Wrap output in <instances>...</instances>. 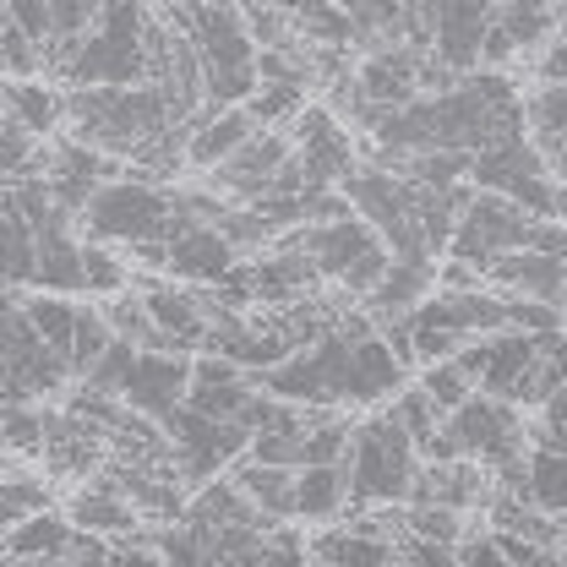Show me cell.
<instances>
[{"mask_svg":"<svg viewBox=\"0 0 567 567\" xmlns=\"http://www.w3.org/2000/svg\"><path fill=\"white\" fill-rule=\"evenodd\" d=\"M158 17H169L175 28L192 33V44L203 55L208 104H246L262 87V71H257L262 44H257L240 0H164Z\"/></svg>","mask_w":567,"mask_h":567,"instance_id":"cell-1","label":"cell"},{"mask_svg":"<svg viewBox=\"0 0 567 567\" xmlns=\"http://www.w3.org/2000/svg\"><path fill=\"white\" fill-rule=\"evenodd\" d=\"M66 126L76 142L104 147L115 158H137L153 137L181 126L175 99L158 82H126V87H66Z\"/></svg>","mask_w":567,"mask_h":567,"instance_id":"cell-2","label":"cell"},{"mask_svg":"<svg viewBox=\"0 0 567 567\" xmlns=\"http://www.w3.org/2000/svg\"><path fill=\"white\" fill-rule=\"evenodd\" d=\"M147 28H153L147 0H110V11L99 17V28L87 39L50 55V76H61L66 87L147 82Z\"/></svg>","mask_w":567,"mask_h":567,"instance_id":"cell-3","label":"cell"},{"mask_svg":"<svg viewBox=\"0 0 567 567\" xmlns=\"http://www.w3.org/2000/svg\"><path fill=\"white\" fill-rule=\"evenodd\" d=\"M350 492L354 507H393V502H410L415 481H421V442L415 431L404 425L399 410H377L371 421L354 425V447H350Z\"/></svg>","mask_w":567,"mask_h":567,"instance_id":"cell-4","label":"cell"},{"mask_svg":"<svg viewBox=\"0 0 567 567\" xmlns=\"http://www.w3.org/2000/svg\"><path fill=\"white\" fill-rule=\"evenodd\" d=\"M279 246H306L311 257H317V268H322V279L339 284L344 295H371L382 274L393 268V246H388V235L371 224V218H360V213H344V218H328V224H300V229H289Z\"/></svg>","mask_w":567,"mask_h":567,"instance_id":"cell-5","label":"cell"},{"mask_svg":"<svg viewBox=\"0 0 567 567\" xmlns=\"http://www.w3.org/2000/svg\"><path fill=\"white\" fill-rule=\"evenodd\" d=\"M524 404L513 399H496L486 388H475L458 410L442 415V431L431 436L425 458H481V464H513L529 453V431H524Z\"/></svg>","mask_w":567,"mask_h":567,"instance_id":"cell-6","label":"cell"},{"mask_svg":"<svg viewBox=\"0 0 567 567\" xmlns=\"http://www.w3.org/2000/svg\"><path fill=\"white\" fill-rule=\"evenodd\" d=\"M76 224L87 229V240H110V246L169 240V229H175V197L158 181L126 169V175H115V181H104L93 192V203L82 208Z\"/></svg>","mask_w":567,"mask_h":567,"instance_id":"cell-7","label":"cell"},{"mask_svg":"<svg viewBox=\"0 0 567 567\" xmlns=\"http://www.w3.org/2000/svg\"><path fill=\"white\" fill-rule=\"evenodd\" d=\"M0 360H6V399L50 404L55 393H66V382H76L66 350H55V344L33 328V317H28V306H22V289L6 295V354H0Z\"/></svg>","mask_w":567,"mask_h":567,"instance_id":"cell-8","label":"cell"},{"mask_svg":"<svg viewBox=\"0 0 567 567\" xmlns=\"http://www.w3.org/2000/svg\"><path fill=\"white\" fill-rule=\"evenodd\" d=\"M535 218H540V213H529L518 197L492 192V186H475V197L464 203L458 229H453V240H447V257H458V262H470V268L486 274L502 251H513V246L529 240Z\"/></svg>","mask_w":567,"mask_h":567,"instance_id":"cell-9","label":"cell"},{"mask_svg":"<svg viewBox=\"0 0 567 567\" xmlns=\"http://www.w3.org/2000/svg\"><path fill=\"white\" fill-rule=\"evenodd\" d=\"M164 431L175 442V464L186 475V486H208L224 464H235L240 453H251V425L246 421H218V415H203L192 404H175L164 415Z\"/></svg>","mask_w":567,"mask_h":567,"instance_id":"cell-10","label":"cell"},{"mask_svg":"<svg viewBox=\"0 0 567 567\" xmlns=\"http://www.w3.org/2000/svg\"><path fill=\"white\" fill-rule=\"evenodd\" d=\"M470 181L475 186H492V192H507V197H518L529 213H540V218H551L557 213V169H551V158L535 147V142L524 137H507L486 147V153H475V169H470Z\"/></svg>","mask_w":567,"mask_h":567,"instance_id":"cell-11","label":"cell"},{"mask_svg":"<svg viewBox=\"0 0 567 567\" xmlns=\"http://www.w3.org/2000/svg\"><path fill=\"white\" fill-rule=\"evenodd\" d=\"M496 0H421L425 44L442 66L475 71L486 61V33H492Z\"/></svg>","mask_w":567,"mask_h":567,"instance_id":"cell-12","label":"cell"},{"mask_svg":"<svg viewBox=\"0 0 567 567\" xmlns=\"http://www.w3.org/2000/svg\"><path fill=\"white\" fill-rule=\"evenodd\" d=\"M289 158H295V132L289 126H262L251 142H240L218 169H208V186L224 192L229 203H262Z\"/></svg>","mask_w":567,"mask_h":567,"instance_id":"cell-13","label":"cell"},{"mask_svg":"<svg viewBox=\"0 0 567 567\" xmlns=\"http://www.w3.org/2000/svg\"><path fill=\"white\" fill-rule=\"evenodd\" d=\"M289 132H295V153L311 175V192L317 186H344V175L354 169V142L333 104H306L289 121Z\"/></svg>","mask_w":567,"mask_h":567,"instance_id":"cell-14","label":"cell"},{"mask_svg":"<svg viewBox=\"0 0 567 567\" xmlns=\"http://www.w3.org/2000/svg\"><path fill=\"white\" fill-rule=\"evenodd\" d=\"M192 365H197V354H186V350H137L121 399H126L132 410H142V415L164 421L175 404H186V393H192Z\"/></svg>","mask_w":567,"mask_h":567,"instance_id":"cell-15","label":"cell"},{"mask_svg":"<svg viewBox=\"0 0 567 567\" xmlns=\"http://www.w3.org/2000/svg\"><path fill=\"white\" fill-rule=\"evenodd\" d=\"M425 61H431L425 44H382L354 66V82L377 110H399L425 93Z\"/></svg>","mask_w":567,"mask_h":567,"instance_id":"cell-16","label":"cell"},{"mask_svg":"<svg viewBox=\"0 0 567 567\" xmlns=\"http://www.w3.org/2000/svg\"><path fill=\"white\" fill-rule=\"evenodd\" d=\"M142 289V300H147V311H153V322L164 328V339H169V350H186L197 354L208 344V300H203V284H169V279H132Z\"/></svg>","mask_w":567,"mask_h":567,"instance_id":"cell-17","label":"cell"},{"mask_svg":"<svg viewBox=\"0 0 567 567\" xmlns=\"http://www.w3.org/2000/svg\"><path fill=\"white\" fill-rule=\"evenodd\" d=\"M551 33H563V0H496L481 66H502L518 50H540Z\"/></svg>","mask_w":567,"mask_h":567,"instance_id":"cell-18","label":"cell"},{"mask_svg":"<svg viewBox=\"0 0 567 567\" xmlns=\"http://www.w3.org/2000/svg\"><path fill=\"white\" fill-rule=\"evenodd\" d=\"M240 268V251L235 240L218 229V224H203V218H186L175 235H169V274L186 284H218L224 274Z\"/></svg>","mask_w":567,"mask_h":567,"instance_id":"cell-19","label":"cell"},{"mask_svg":"<svg viewBox=\"0 0 567 567\" xmlns=\"http://www.w3.org/2000/svg\"><path fill=\"white\" fill-rule=\"evenodd\" d=\"M246 279H251L257 306L279 311V306H295V300L317 295L322 268H317V257H311L306 246H274V251H262L257 262H246Z\"/></svg>","mask_w":567,"mask_h":567,"instance_id":"cell-20","label":"cell"},{"mask_svg":"<svg viewBox=\"0 0 567 567\" xmlns=\"http://www.w3.org/2000/svg\"><path fill=\"white\" fill-rule=\"evenodd\" d=\"M186 164L192 169H218L240 142H251L262 132V121L251 115V104H203L186 126Z\"/></svg>","mask_w":567,"mask_h":567,"instance_id":"cell-21","label":"cell"},{"mask_svg":"<svg viewBox=\"0 0 567 567\" xmlns=\"http://www.w3.org/2000/svg\"><path fill=\"white\" fill-rule=\"evenodd\" d=\"M257 388H262V382H257V371H246L240 360H229V354H218V350H197L186 404H192V410H203V415L229 421V415H240V410H246V399H251Z\"/></svg>","mask_w":567,"mask_h":567,"instance_id":"cell-22","label":"cell"},{"mask_svg":"<svg viewBox=\"0 0 567 567\" xmlns=\"http://www.w3.org/2000/svg\"><path fill=\"white\" fill-rule=\"evenodd\" d=\"M71 535H76L71 513L44 507V513H33V518L0 529V563L6 567H66Z\"/></svg>","mask_w":567,"mask_h":567,"instance_id":"cell-23","label":"cell"},{"mask_svg":"<svg viewBox=\"0 0 567 567\" xmlns=\"http://www.w3.org/2000/svg\"><path fill=\"white\" fill-rule=\"evenodd\" d=\"M486 284L502 289V295H535V300H557V306H563L567 257L535 251V246H513V251H502L492 268H486Z\"/></svg>","mask_w":567,"mask_h":567,"instance_id":"cell-24","label":"cell"},{"mask_svg":"<svg viewBox=\"0 0 567 567\" xmlns=\"http://www.w3.org/2000/svg\"><path fill=\"white\" fill-rule=\"evenodd\" d=\"M311 557L333 567H371V563H399V535H388V524L365 507L360 524H333L311 540Z\"/></svg>","mask_w":567,"mask_h":567,"instance_id":"cell-25","label":"cell"},{"mask_svg":"<svg viewBox=\"0 0 567 567\" xmlns=\"http://www.w3.org/2000/svg\"><path fill=\"white\" fill-rule=\"evenodd\" d=\"M66 513H71V524L99 529V535H110V540L142 524L137 502L126 496V486L115 481V470H110V464L99 470V481H87V486H76V492L66 496Z\"/></svg>","mask_w":567,"mask_h":567,"instance_id":"cell-26","label":"cell"},{"mask_svg":"<svg viewBox=\"0 0 567 567\" xmlns=\"http://www.w3.org/2000/svg\"><path fill=\"white\" fill-rule=\"evenodd\" d=\"M442 284V262L436 257H393V268L382 274V284L365 295V311L382 317H410L425 295Z\"/></svg>","mask_w":567,"mask_h":567,"instance_id":"cell-27","label":"cell"},{"mask_svg":"<svg viewBox=\"0 0 567 567\" xmlns=\"http://www.w3.org/2000/svg\"><path fill=\"white\" fill-rule=\"evenodd\" d=\"M33 289H55V295H87V268H82V240L71 224H55L39 235V268Z\"/></svg>","mask_w":567,"mask_h":567,"instance_id":"cell-28","label":"cell"},{"mask_svg":"<svg viewBox=\"0 0 567 567\" xmlns=\"http://www.w3.org/2000/svg\"><path fill=\"white\" fill-rule=\"evenodd\" d=\"M344 507H354L350 492V464H306L295 481V518L306 524H328Z\"/></svg>","mask_w":567,"mask_h":567,"instance_id":"cell-29","label":"cell"},{"mask_svg":"<svg viewBox=\"0 0 567 567\" xmlns=\"http://www.w3.org/2000/svg\"><path fill=\"white\" fill-rule=\"evenodd\" d=\"M235 481H240V492L251 496L268 518H295V481H300V470L268 464L257 453H240L235 458Z\"/></svg>","mask_w":567,"mask_h":567,"instance_id":"cell-30","label":"cell"},{"mask_svg":"<svg viewBox=\"0 0 567 567\" xmlns=\"http://www.w3.org/2000/svg\"><path fill=\"white\" fill-rule=\"evenodd\" d=\"M6 110L22 115L44 142L66 126V93L50 87L44 76H6Z\"/></svg>","mask_w":567,"mask_h":567,"instance_id":"cell-31","label":"cell"},{"mask_svg":"<svg viewBox=\"0 0 567 567\" xmlns=\"http://www.w3.org/2000/svg\"><path fill=\"white\" fill-rule=\"evenodd\" d=\"M55 502V475L50 470H22V458L11 453V464H6V481H0V529H11V524H22V518H33V513H44Z\"/></svg>","mask_w":567,"mask_h":567,"instance_id":"cell-32","label":"cell"},{"mask_svg":"<svg viewBox=\"0 0 567 567\" xmlns=\"http://www.w3.org/2000/svg\"><path fill=\"white\" fill-rule=\"evenodd\" d=\"M524 115H529V142L563 164L567 158V82H540V93L524 99Z\"/></svg>","mask_w":567,"mask_h":567,"instance_id":"cell-33","label":"cell"},{"mask_svg":"<svg viewBox=\"0 0 567 567\" xmlns=\"http://www.w3.org/2000/svg\"><path fill=\"white\" fill-rule=\"evenodd\" d=\"M28 317H33V328L55 344V350H66L71 360V339H76V311H82V295H55V289H33L28 300Z\"/></svg>","mask_w":567,"mask_h":567,"instance_id":"cell-34","label":"cell"},{"mask_svg":"<svg viewBox=\"0 0 567 567\" xmlns=\"http://www.w3.org/2000/svg\"><path fill=\"white\" fill-rule=\"evenodd\" d=\"M50 415H55V410H44V404H33V399H6V453H17V458H44Z\"/></svg>","mask_w":567,"mask_h":567,"instance_id":"cell-35","label":"cell"},{"mask_svg":"<svg viewBox=\"0 0 567 567\" xmlns=\"http://www.w3.org/2000/svg\"><path fill=\"white\" fill-rule=\"evenodd\" d=\"M33 268H39V229H33L28 213L6 197V284L11 289L33 284Z\"/></svg>","mask_w":567,"mask_h":567,"instance_id":"cell-36","label":"cell"},{"mask_svg":"<svg viewBox=\"0 0 567 567\" xmlns=\"http://www.w3.org/2000/svg\"><path fill=\"white\" fill-rule=\"evenodd\" d=\"M110 344H115V328H110L104 306H82V311H76V339H71V371L87 377V365L110 350Z\"/></svg>","mask_w":567,"mask_h":567,"instance_id":"cell-37","label":"cell"},{"mask_svg":"<svg viewBox=\"0 0 567 567\" xmlns=\"http://www.w3.org/2000/svg\"><path fill=\"white\" fill-rule=\"evenodd\" d=\"M246 104H251V115H257L262 126H289L311 99H306V82H262Z\"/></svg>","mask_w":567,"mask_h":567,"instance_id":"cell-38","label":"cell"},{"mask_svg":"<svg viewBox=\"0 0 567 567\" xmlns=\"http://www.w3.org/2000/svg\"><path fill=\"white\" fill-rule=\"evenodd\" d=\"M421 388L436 399V404H442V410H458V404L475 393V377L458 365V354H447V360H425Z\"/></svg>","mask_w":567,"mask_h":567,"instance_id":"cell-39","label":"cell"},{"mask_svg":"<svg viewBox=\"0 0 567 567\" xmlns=\"http://www.w3.org/2000/svg\"><path fill=\"white\" fill-rule=\"evenodd\" d=\"M535 76H540V82H567V33H551V39L540 44Z\"/></svg>","mask_w":567,"mask_h":567,"instance_id":"cell-40","label":"cell"}]
</instances>
